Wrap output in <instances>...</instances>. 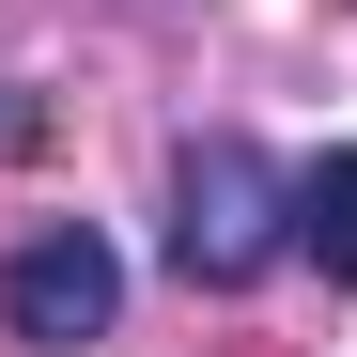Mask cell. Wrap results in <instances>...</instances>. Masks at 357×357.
I'll list each match as a JSON object with an SVG mask.
<instances>
[{
  "label": "cell",
  "instance_id": "3957f363",
  "mask_svg": "<svg viewBox=\"0 0 357 357\" xmlns=\"http://www.w3.org/2000/svg\"><path fill=\"white\" fill-rule=\"evenodd\" d=\"M295 249H311L326 280H357V155H311V171H295Z\"/></svg>",
  "mask_w": 357,
  "mask_h": 357
},
{
  "label": "cell",
  "instance_id": "7a4b0ae2",
  "mask_svg": "<svg viewBox=\"0 0 357 357\" xmlns=\"http://www.w3.org/2000/svg\"><path fill=\"white\" fill-rule=\"evenodd\" d=\"M109 311H125V264H109V233L93 218H47L16 264H0V326H16L31 357H78L109 342Z\"/></svg>",
  "mask_w": 357,
  "mask_h": 357
},
{
  "label": "cell",
  "instance_id": "6da1fadb",
  "mask_svg": "<svg viewBox=\"0 0 357 357\" xmlns=\"http://www.w3.org/2000/svg\"><path fill=\"white\" fill-rule=\"evenodd\" d=\"M295 249V171L264 155V140H187L171 155V264H187L202 295H233V280H264Z\"/></svg>",
  "mask_w": 357,
  "mask_h": 357
}]
</instances>
